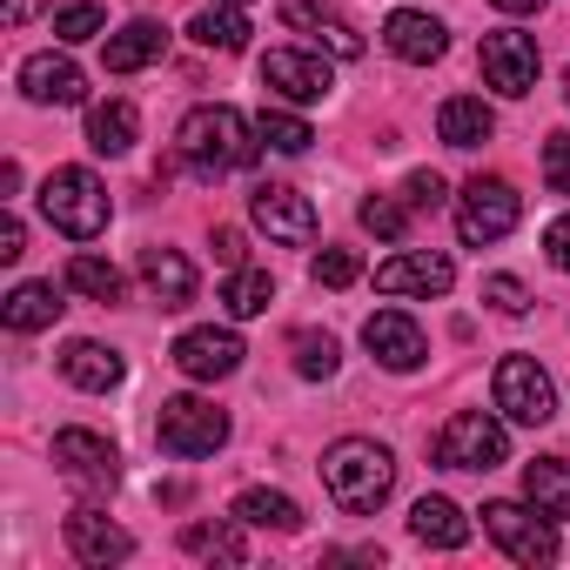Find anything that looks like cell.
<instances>
[{"label":"cell","mask_w":570,"mask_h":570,"mask_svg":"<svg viewBox=\"0 0 570 570\" xmlns=\"http://www.w3.org/2000/svg\"><path fill=\"white\" fill-rule=\"evenodd\" d=\"M175 155L195 168V175H235L262 155V128L228 108V101H208V108H188L181 128H175Z\"/></svg>","instance_id":"cell-1"},{"label":"cell","mask_w":570,"mask_h":570,"mask_svg":"<svg viewBox=\"0 0 570 570\" xmlns=\"http://www.w3.org/2000/svg\"><path fill=\"white\" fill-rule=\"evenodd\" d=\"M323 490L336 497V510L350 517H376L383 497L396 490V456L376 436H336L323 450Z\"/></svg>","instance_id":"cell-2"},{"label":"cell","mask_w":570,"mask_h":570,"mask_svg":"<svg viewBox=\"0 0 570 570\" xmlns=\"http://www.w3.org/2000/svg\"><path fill=\"white\" fill-rule=\"evenodd\" d=\"M41 215H48L68 242H95V235L108 228L115 202H108V188H101L95 168H55V175L41 181Z\"/></svg>","instance_id":"cell-3"},{"label":"cell","mask_w":570,"mask_h":570,"mask_svg":"<svg viewBox=\"0 0 570 570\" xmlns=\"http://www.w3.org/2000/svg\"><path fill=\"white\" fill-rule=\"evenodd\" d=\"M483 537L510 557V563H557V530H550V517L523 497V503H510V497H497V503H483Z\"/></svg>","instance_id":"cell-4"},{"label":"cell","mask_w":570,"mask_h":570,"mask_svg":"<svg viewBox=\"0 0 570 570\" xmlns=\"http://www.w3.org/2000/svg\"><path fill=\"white\" fill-rule=\"evenodd\" d=\"M517 215H523V195H517L503 175H470L463 195H456V235H463L470 248L503 242V235L517 228Z\"/></svg>","instance_id":"cell-5"},{"label":"cell","mask_w":570,"mask_h":570,"mask_svg":"<svg viewBox=\"0 0 570 570\" xmlns=\"http://www.w3.org/2000/svg\"><path fill=\"white\" fill-rule=\"evenodd\" d=\"M436 463L443 470H497V463H510V430L490 410H456L436 430Z\"/></svg>","instance_id":"cell-6"},{"label":"cell","mask_w":570,"mask_h":570,"mask_svg":"<svg viewBox=\"0 0 570 570\" xmlns=\"http://www.w3.org/2000/svg\"><path fill=\"white\" fill-rule=\"evenodd\" d=\"M155 436L168 456H215L228 443V410H215L208 396H168L155 416Z\"/></svg>","instance_id":"cell-7"},{"label":"cell","mask_w":570,"mask_h":570,"mask_svg":"<svg viewBox=\"0 0 570 570\" xmlns=\"http://www.w3.org/2000/svg\"><path fill=\"white\" fill-rule=\"evenodd\" d=\"M490 396H497L503 423H523V430H537V423H550V416H557V383L543 376V363H537V356H503V363H497Z\"/></svg>","instance_id":"cell-8"},{"label":"cell","mask_w":570,"mask_h":570,"mask_svg":"<svg viewBox=\"0 0 570 570\" xmlns=\"http://www.w3.org/2000/svg\"><path fill=\"white\" fill-rule=\"evenodd\" d=\"M476 68H483V88H497V95L523 101V95L537 88V68H543V55H537V41H530V35H517V28H497V35H483V48H476Z\"/></svg>","instance_id":"cell-9"},{"label":"cell","mask_w":570,"mask_h":570,"mask_svg":"<svg viewBox=\"0 0 570 570\" xmlns=\"http://www.w3.org/2000/svg\"><path fill=\"white\" fill-rule=\"evenodd\" d=\"M262 88H268L275 101H289V108H309V101H323V95L336 88V75H330V61L309 55V48H268V55H262Z\"/></svg>","instance_id":"cell-10"},{"label":"cell","mask_w":570,"mask_h":570,"mask_svg":"<svg viewBox=\"0 0 570 570\" xmlns=\"http://www.w3.org/2000/svg\"><path fill=\"white\" fill-rule=\"evenodd\" d=\"M248 215H255V228H262L268 242H282V248L316 242V208H309V195L289 188V181H262V188L248 195Z\"/></svg>","instance_id":"cell-11"},{"label":"cell","mask_w":570,"mask_h":570,"mask_svg":"<svg viewBox=\"0 0 570 570\" xmlns=\"http://www.w3.org/2000/svg\"><path fill=\"white\" fill-rule=\"evenodd\" d=\"M55 470H61L75 490H95V497L121 483V456H115V443L95 436V430H61V436H55Z\"/></svg>","instance_id":"cell-12"},{"label":"cell","mask_w":570,"mask_h":570,"mask_svg":"<svg viewBox=\"0 0 570 570\" xmlns=\"http://www.w3.org/2000/svg\"><path fill=\"white\" fill-rule=\"evenodd\" d=\"M282 28L289 35H309L323 55H336V61H363V28L350 21V14H336V8H323V0H282Z\"/></svg>","instance_id":"cell-13"},{"label":"cell","mask_w":570,"mask_h":570,"mask_svg":"<svg viewBox=\"0 0 570 570\" xmlns=\"http://www.w3.org/2000/svg\"><path fill=\"white\" fill-rule=\"evenodd\" d=\"M242 336L235 330H188V336H175V370L188 376V383H228L235 370H242Z\"/></svg>","instance_id":"cell-14"},{"label":"cell","mask_w":570,"mask_h":570,"mask_svg":"<svg viewBox=\"0 0 570 570\" xmlns=\"http://www.w3.org/2000/svg\"><path fill=\"white\" fill-rule=\"evenodd\" d=\"M363 350H370L383 370L410 376V370H423V356H430V336L416 330V316H403V309H376V316L363 323Z\"/></svg>","instance_id":"cell-15"},{"label":"cell","mask_w":570,"mask_h":570,"mask_svg":"<svg viewBox=\"0 0 570 570\" xmlns=\"http://www.w3.org/2000/svg\"><path fill=\"white\" fill-rule=\"evenodd\" d=\"M68 550L81 557V563H95V570H108V563H128L135 557V537L108 517V510H95V503H81V510H68Z\"/></svg>","instance_id":"cell-16"},{"label":"cell","mask_w":570,"mask_h":570,"mask_svg":"<svg viewBox=\"0 0 570 570\" xmlns=\"http://www.w3.org/2000/svg\"><path fill=\"white\" fill-rule=\"evenodd\" d=\"M450 282H456V268L436 248H403V255H390L376 268V289L383 296H450Z\"/></svg>","instance_id":"cell-17"},{"label":"cell","mask_w":570,"mask_h":570,"mask_svg":"<svg viewBox=\"0 0 570 570\" xmlns=\"http://www.w3.org/2000/svg\"><path fill=\"white\" fill-rule=\"evenodd\" d=\"M383 48H390L396 61H410V68H430V61H443L450 28H443L436 14H423V8H396V14L383 21Z\"/></svg>","instance_id":"cell-18"},{"label":"cell","mask_w":570,"mask_h":570,"mask_svg":"<svg viewBox=\"0 0 570 570\" xmlns=\"http://www.w3.org/2000/svg\"><path fill=\"white\" fill-rule=\"evenodd\" d=\"M21 95L35 108H75V101H88V75L68 55H28L21 61Z\"/></svg>","instance_id":"cell-19"},{"label":"cell","mask_w":570,"mask_h":570,"mask_svg":"<svg viewBox=\"0 0 570 570\" xmlns=\"http://www.w3.org/2000/svg\"><path fill=\"white\" fill-rule=\"evenodd\" d=\"M61 376L75 383V390H88V396H108V390H121V376H128V363H121V350H108V343H68L61 350Z\"/></svg>","instance_id":"cell-20"},{"label":"cell","mask_w":570,"mask_h":570,"mask_svg":"<svg viewBox=\"0 0 570 570\" xmlns=\"http://www.w3.org/2000/svg\"><path fill=\"white\" fill-rule=\"evenodd\" d=\"M141 282H148V296L161 309H188L195 303V262L175 255V248H141Z\"/></svg>","instance_id":"cell-21"},{"label":"cell","mask_w":570,"mask_h":570,"mask_svg":"<svg viewBox=\"0 0 570 570\" xmlns=\"http://www.w3.org/2000/svg\"><path fill=\"white\" fill-rule=\"evenodd\" d=\"M61 289H55V282H21V289L8 296V303H0V323H8L14 336H35V330H55L61 323Z\"/></svg>","instance_id":"cell-22"},{"label":"cell","mask_w":570,"mask_h":570,"mask_svg":"<svg viewBox=\"0 0 570 570\" xmlns=\"http://www.w3.org/2000/svg\"><path fill=\"white\" fill-rule=\"evenodd\" d=\"M161 48H168V28L161 21H128L121 35H108L101 61H108V75H141L148 61H161Z\"/></svg>","instance_id":"cell-23"},{"label":"cell","mask_w":570,"mask_h":570,"mask_svg":"<svg viewBox=\"0 0 570 570\" xmlns=\"http://www.w3.org/2000/svg\"><path fill=\"white\" fill-rule=\"evenodd\" d=\"M436 135H443V148H483V141L497 135V115H490L476 95H450V101L436 108Z\"/></svg>","instance_id":"cell-24"},{"label":"cell","mask_w":570,"mask_h":570,"mask_svg":"<svg viewBox=\"0 0 570 570\" xmlns=\"http://www.w3.org/2000/svg\"><path fill=\"white\" fill-rule=\"evenodd\" d=\"M410 530H416V543H430V550H463V543H470V517H463L450 497H423V503L410 510Z\"/></svg>","instance_id":"cell-25"},{"label":"cell","mask_w":570,"mask_h":570,"mask_svg":"<svg viewBox=\"0 0 570 570\" xmlns=\"http://www.w3.org/2000/svg\"><path fill=\"white\" fill-rule=\"evenodd\" d=\"M135 135H141L135 101H95V108H88V148H95V155H128Z\"/></svg>","instance_id":"cell-26"},{"label":"cell","mask_w":570,"mask_h":570,"mask_svg":"<svg viewBox=\"0 0 570 570\" xmlns=\"http://www.w3.org/2000/svg\"><path fill=\"white\" fill-rule=\"evenodd\" d=\"M228 517H242L248 530H303V510H296V497H282V490H242L235 503H228Z\"/></svg>","instance_id":"cell-27"},{"label":"cell","mask_w":570,"mask_h":570,"mask_svg":"<svg viewBox=\"0 0 570 570\" xmlns=\"http://www.w3.org/2000/svg\"><path fill=\"white\" fill-rule=\"evenodd\" d=\"M523 497L557 523V517H570V463L563 456H537V463H523Z\"/></svg>","instance_id":"cell-28"},{"label":"cell","mask_w":570,"mask_h":570,"mask_svg":"<svg viewBox=\"0 0 570 570\" xmlns=\"http://www.w3.org/2000/svg\"><path fill=\"white\" fill-rule=\"evenodd\" d=\"M248 523L235 517V523H188L181 530V550L188 557H222V563H248V537H242Z\"/></svg>","instance_id":"cell-29"},{"label":"cell","mask_w":570,"mask_h":570,"mask_svg":"<svg viewBox=\"0 0 570 570\" xmlns=\"http://www.w3.org/2000/svg\"><path fill=\"white\" fill-rule=\"evenodd\" d=\"M68 289H81L88 303H121L128 275H121L115 262H101V255H88V248H81V255L68 262Z\"/></svg>","instance_id":"cell-30"},{"label":"cell","mask_w":570,"mask_h":570,"mask_svg":"<svg viewBox=\"0 0 570 570\" xmlns=\"http://www.w3.org/2000/svg\"><path fill=\"white\" fill-rule=\"evenodd\" d=\"M188 35H195L202 48H215V55H242V48H248V21H242V8H202V14L188 21Z\"/></svg>","instance_id":"cell-31"},{"label":"cell","mask_w":570,"mask_h":570,"mask_svg":"<svg viewBox=\"0 0 570 570\" xmlns=\"http://www.w3.org/2000/svg\"><path fill=\"white\" fill-rule=\"evenodd\" d=\"M268 303H275V282H268L262 268H228V289H222V309H228L235 323L262 316Z\"/></svg>","instance_id":"cell-32"},{"label":"cell","mask_w":570,"mask_h":570,"mask_svg":"<svg viewBox=\"0 0 570 570\" xmlns=\"http://www.w3.org/2000/svg\"><path fill=\"white\" fill-rule=\"evenodd\" d=\"M255 128H262V141H268L275 155H303V148L316 141V135H309V121H303L296 108H262V115H255Z\"/></svg>","instance_id":"cell-33"},{"label":"cell","mask_w":570,"mask_h":570,"mask_svg":"<svg viewBox=\"0 0 570 570\" xmlns=\"http://www.w3.org/2000/svg\"><path fill=\"white\" fill-rule=\"evenodd\" d=\"M343 370V350H336V336H316V330H303L296 336V376L303 383H330Z\"/></svg>","instance_id":"cell-34"},{"label":"cell","mask_w":570,"mask_h":570,"mask_svg":"<svg viewBox=\"0 0 570 570\" xmlns=\"http://www.w3.org/2000/svg\"><path fill=\"white\" fill-rule=\"evenodd\" d=\"M410 215H416V208H410V202H390V195H370V202L356 208V222H363L376 242H403V235H410Z\"/></svg>","instance_id":"cell-35"},{"label":"cell","mask_w":570,"mask_h":570,"mask_svg":"<svg viewBox=\"0 0 570 570\" xmlns=\"http://www.w3.org/2000/svg\"><path fill=\"white\" fill-rule=\"evenodd\" d=\"M95 35H108V14L95 8V0H75V8L55 14V41H61V48H81V41H95Z\"/></svg>","instance_id":"cell-36"},{"label":"cell","mask_w":570,"mask_h":570,"mask_svg":"<svg viewBox=\"0 0 570 570\" xmlns=\"http://www.w3.org/2000/svg\"><path fill=\"white\" fill-rule=\"evenodd\" d=\"M356 275H363V255L356 248H323L316 255V282H323V289H350Z\"/></svg>","instance_id":"cell-37"},{"label":"cell","mask_w":570,"mask_h":570,"mask_svg":"<svg viewBox=\"0 0 570 570\" xmlns=\"http://www.w3.org/2000/svg\"><path fill=\"white\" fill-rule=\"evenodd\" d=\"M483 303H490L497 316H523V309H530V289H523L517 275H483Z\"/></svg>","instance_id":"cell-38"},{"label":"cell","mask_w":570,"mask_h":570,"mask_svg":"<svg viewBox=\"0 0 570 570\" xmlns=\"http://www.w3.org/2000/svg\"><path fill=\"white\" fill-rule=\"evenodd\" d=\"M403 202H410L416 215H436V208L450 202V188H443V175H430V168H416V175L403 181Z\"/></svg>","instance_id":"cell-39"},{"label":"cell","mask_w":570,"mask_h":570,"mask_svg":"<svg viewBox=\"0 0 570 570\" xmlns=\"http://www.w3.org/2000/svg\"><path fill=\"white\" fill-rule=\"evenodd\" d=\"M543 181H550V195H570V135L543 141Z\"/></svg>","instance_id":"cell-40"},{"label":"cell","mask_w":570,"mask_h":570,"mask_svg":"<svg viewBox=\"0 0 570 570\" xmlns=\"http://www.w3.org/2000/svg\"><path fill=\"white\" fill-rule=\"evenodd\" d=\"M28 255V228H21V215L8 208V215H0V262H21Z\"/></svg>","instance_id":"cell-41"},{"label":"cell","mask_w":570,"mask_h":570,"mask_svg":"<svg viewBox=\"0 0 570 570\" xmlns=\"http://www.w3.org/2000/svg\"><path fill=\"white\" fill-rule=\"evenodd\" d=\"M208 248H215V262H222V268H248V248H242V228H215V242H208Z\"/></svg>","instance_id":"cell-42"},{"label":"cell","mask_w":570,"mask_h":570,"mask_svg":"<svg viewBox=\"0 0 570 570\" xmlns=\"http://www.w3.org/2000/svg\"><path fill=\"white\" fill-rule=\"evenodd\" d=\"M543 255H550V262L570 275V215H557V222L543 228Z\"/></svg>","instance_id":"cell-43"},{"label":"cell","mask_w":570,"mask_h":570,"mask_svg":"<svg viewBox=\"0 0 570 570\" xmlns=\"http://www.w3.org/2000/svg\"><path fill=\"white\" fill-rule=\"evenodd\" d=\"M55 8V0H8V8H0V14H8V28H28L35 14H48Z\"/></svg>","instance_id":"cell-44"},{"label":"cell","mask_w":570,"mask_h":570,"mask_svg":"<svg viewBox=\"0 0 570 570\" xmlns=\"http://www.w3.org/2000/svg\"><path fill=\"white\" fill-rule=\"evenodd\" d=\"M490 8H497V14H537L543 0H490Z\"/></svg>","instance_id":"cell-45"},{"label":"cell","mask_w":570,"mask_h":570,"mask_svg":"<svg viewBox=\"0 0 570 570\" xmlns=\"http://www.w3.org/2000/svg\"><path fill=\"white\" fill-rule=\"evenodd\" d=\"M222 8H248V0H222Z\"/></svg>","instance_id":"cell-46"},{"label":"cell","mask_w":570,"mask_h":570,"mask_svg":"<svg viewBox=\"0 0 570 570\" xmlns=\"http://www.w3.org/2000/svg\"><path fill=\"white\" fill-rule=\"evenodd\" d=\"M563 101H570V75H563Z\"/></svg>","instance_id":"cell-47"}]
</instances>
